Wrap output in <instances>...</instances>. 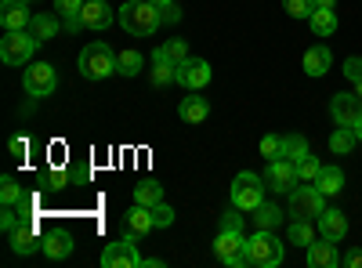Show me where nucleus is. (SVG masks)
Here are the masks:
<instances>
[{"mask_svg": "<svg viewBox=\"0 0 362 268\" xmlns=\"http://www.w3.org/2000/svg\"><path fill=\"white\" fill-rule=\"evenodd\" d=\"M116 18L131 37H153L160 29V22H163V11L153 4V0H127V4L116 11Z\"/></svg>", "mask_w": 362, "mask_h": 268, "instance_id": "obj_1", "label": "nucleus"}, {"mask_svg": "<svg viewBox=\"0 0 362 268\" xmlns=\"http://www.w3.org/2000/svg\"><path fill=\"white\" fill-rule=\"evenodd\" d=\"M243 254L257 268H279L283 257H286V247H283V240L272 228H254V235L243 240Z\"/></svg>", "mask_w": 362, "mask_h": 268, "instance_id": "obj_2", "label": "nucleus"}, {"mask_svg": "<svg viewBox=\"0 0 362 268\" xmlns=\"http://www.w3.org/2000/svg\"><path fill=\"white\" fill-rule=\"evenodd\" d=\"M116 62H119V51H112L102 40H90L80 47V76L83 80H109L116 73Z\"/></svg>", "mask_w": 362, "mask_h": 268, "instance_id": "obj_3", "label": "nucleus"}, {"mask_svg": "<svg viewBox=\"0 0 362 268\" xmlns=\"http://www.w3.org/2000/svg\"><path fill=\"white\" fill-rule=\"evenodd\" d=\"M37 47H40V40L29 29H8L4 40H0V58H4V66H29Z\"/></svg>", "mask_w": 362, "mask_h": 268, "instance_id": "obj_4", "label": "nucleus"}, {"mask_svg": "<svg viewBox=\"0 0 362 268\" xmlns=\"http://www.w3.org/2000/svg\"><path fill=\"white\" fill-rule=\"evenodd\" d=\"M264 177H257L254 170H243V174H235V182H232V206L235 211H247L254 214V206L264 203Z\"/></svg>", "mask_w": 362, "mask_h": 268, "instance_id": "obj_5", "label": "nucleus"}, {"mask_svg": "<svg viewBox=\"0 0 362 268\" xmlns=\"http://www.w3.org/2000/svg\"><path fill=\"white\" fill-rule=\"evenodd\" d=\"M326 211V196L315 182H297V189L290 192V218H319Z\"/></svg>", "mask_w": 362, "mask_h": 268, "instance_id": "obj_6", "label": "nucleus"}, {"mask_svg": "<svg viewBox=\"0 0 362 268\" xmlns=\"http://www.w3.org/2000/svg\"><path fill=\"white\" fill-rule=\"evenodd\" d=\"M102 264H105V268H141L145 257L138 254V235L127 232L124 240L109 243V247L102 250Z\"/></svg>", "mask_w": 362, "mask_h": 268, "instance_id": "obj_7", "label": "nucleus"}, {"mask_svg": "<svg viewBox=\"0 0 362 268\" xmlns=\"http://www.w3.org/2000/svg\"><path fill=\"white\" fill-rule=\"evenodd\" d=\"M22 87L29 98H47L54 87H58V73L51 62H29L25 73H22Z\"/></svg>", "mask_w": 362, "mask_h": 268, "instance_id": "obj_8", "label": "nucleus"}, {"mask_svg": "<svg viewBox=\"0 0 362 268\" xmlns=\"http://www.w3.org/2000/svg\"><path fill=\"white\" fill-rule=\"evenodd\" d=\"M243 240H247V232H218V240H214V257L228 268H247V254H243Z\"/></svg>", "mask_w": 362, "mask_h": 268, "instance_id": "obj_9", "label": "nucleus"}, {"mask_svg": "<svg viewBox=\"0 0 362 268\" xmlns=\"http://www.w3.org/2000/svg\"><path fill=\"white\" fill-rule=\"evenodd\" d=\"M297 182H300V177H297V163H290V160H268V170H264V185L272 189V192H293L297 189Z\"/></svg>", "mask_w": 362, "mask_h": 268, "instance_id": "obj_10", "label": "nucleus"}, {"mask_svg": "<svg viewBox=\"0 0 362 268\" xmlns=\"http://www.w3.org/2000/svg\"><path fill=\"white\" fill-rule=\"evenodd\" d=\"M174 83H181L185 91H203L210 83V62L206 58H185L174 73Z\"/></svg>", "mask_w": 362, "mask_h": 268, "instance_id": "obj_11", "label": "nucleus"}, {"mask_svg": "<svg viewBox=\"0 0 362 268\" xmlns=\"http://www.w3.org/2000/svg\"><path fill=\"white\" fill-rule=\"evenodd\" d=\"M329 116H334L337 127H355V120L362 116V98L351 91H337L334 98H329Z\"/></svg>", "mask_w": 362, "mask_h": 268, "instance_id": "obj_12", "label": "nucleus"}, {"mask_svg": "<svg viewBox=\"0 0 362 268\" xmlns=\"http://www.w3.org/2000/svg\"><path fill=\"white\" fill-rule=\"evenodd\" d=\"M8 243H11V254H18V257H29V254L44 250V240H40L33 221H18V228L8 232Z\"/></svg>", "mask_w": 362, "mask_h": 268, "instance_id": "obj_13", "label": "nucleus"}, {"mask_svg": "<svg viewBox=\"0 0 362 268\" xmlns=\"http://www.w3.org/2000/svg\"><path fill=\"white\" fill-rule=\"evenodd\" d=\"M305 261H308L312 268H337V264H341V250H337L334 240L319 235V240H312V243L305 247Z\"/></svg>", "mask_w": 362, "mask_h": 268, "instance_id": "obj_14", "label": "nucleus"}, {"mask_svg": "<svg viewBox=\"0 0 362 268\" xmlns=\"http://www.w3.org/2000/svg\"><path fill=\"white\" fill-rule=\"evenodd\" d=\"M29 22H33V11L25 8V0H4L0 4V25L8 29H29Z\"/></svg>", "mask_w": 362, "mask_h": 268, "instance_id": "obj_15", "label": "nucleus"}, {"mask_svg": "<svg viewBox=\"0 0 362 268\" xmlns=\"http://www.w3.org/2000/svg\"><path fill=\"white\" fill-rule=\"evenodd\" d=\"M112 8L105 4V0H87V4H83V11H80V22H83V29H95V33H98V29H109L112 25Z\"/></svg>", "mask_w": 362, "mask_h": 268, "instance_id": "obj_16", "label": "nucleus"}, {"mask_svg": "<svg viewBox=\"0 0 362 268\" xmlns=\"http://www.w3.org/2000/svg\"><path fill=\"white\" fill-rule=\"evenodd\" d=\"M315 221H319V235H326V240H334V243H341L348 235V218L341 211H334V206H326Z\"/></svg>", "mask_w": 362, "mask_h": 268, "instance_id": "obj_17", "label": "nucleus"}, {"mask_svg": "<svg viewBox=\"0 0 362 268\" xmlns=\"http://www.w3.org/2000/svg\"><path fill=\"white\" fill-rule=\"evenodd\" d=\"M177 116H181L185 124H203L206 116H210V102H206V98H199V95L192 91L189 98H181V105H177Z\"/></svg>", "mask_w": 362, "mask_h": 268, "instance_id": "obj_18", "label": "nucleus"}, {"mask_svg": "<svg viewBox=\"0 0 362 268\" xmlns=\"http://www.w3.org/2000/svg\"><path fill=\"white\" fill-rule=\"evenodd\" d=\"M40 254H47L51 261H66L69 254H73V235L69 232H51V235H44V250Z\"/></svg>", "mask_w": 362, "mask_h": 268, "instance_id": "obj_19", "label": "nucleus"}, {"mask_svg": "<svg viewBox=\"0 0 362 268\" xmlns=\"http://www.w3.org/2000/svg\"><path fill=\"white\" fill-rule=\"evenodd\" d=\"M329 66H334V54H329V47H308L305 51V73L308 76H326L329 73Z\"/></svg>", "mask_w": 362, "mask_h": 268, "instance_id": "obj_20", "label": "nucleus"}, {"mask_svg": "<svg viewBox=\"0 0 362 268\" xmlns=\"http://www.w3.org/2000/svg\"><path fill=\"white\" fill-rule=\"evenodd\" d=\"M308 22H312L315 37H334L337 33V8H315Z\"/></svg>", "mask_w": 362, "mask_h": 268, "instance_id": "obj_21", "label": "nucleus"}, {"mask_svg": "<svg viewBox=\"0 0 362 268\" xmlns=\"http://www.w3.org/2000/svg\"><path fill=\"white\" fill-rule=\"evenodd\" d=\"M156 225H153V206H141V203H134L131 211H127V232H134V235H145V232H153Z\"/></svg>", "mask_w": 362, "mask_h": 268, "instance_id": "obj_22", "label": "nucleus"}, {"mask_svg": "<svg viewBox=\"0 0 362 268\" xmlns=\"http://www.w3.org/2000/svg\"><path fill=\"white\" fill-rule=\"evenodd\" d=\"M312 240H319V235H315V228H312V221H308V218H290V228H286V243H293V247H308Z\"/></svg>", "mask_w": 362, "mask_h": 268, "instance_id": "obj_23", "label": "nucleus"}, {"mask_svg": "<svg viewBox=\"0 0 362 268\" xmlns=\"http://www.w3.org/2000/svg\"><path fill=\"white\" fill-rule=\"evenodd\" d=\"M87 0H54V15H62L66 18V29L69 33H80V11H83Z\"/></svg>", "mask_w": 362, "mask_h": 268, "instance_id": "obj_24", "label": "nucleus"}, {"mask_svg": "<svg viewBox=\"0 0 362 268\" xmlns=\"http://www.w3.org/2000/svg\"><path fill=\"white\" fill-rule=\"evenodd\" d=\"M58 29H62V25H58V15H33V22H29V33H33L40 44L44 40H54Z\"/></svg>", "mask_w": 362, "mask_h": 268, "instance_id": "obj_25", "label": "nucleus"}, {"mask_svg": "<svg viewBox=\"0 0 362 268\" xmlns=\"http://www.w3.org/2000/svg\"><path fill=\"white\" fill-rule=\"evenodd\" d=\"M315 185L322 189V196H337V192L344 189V174H341V167H322L319 177H315Z\"/></svg>", "mask_w": 362, "mask_h": 268, "instance_id": "obj_26", "label": "nucleus"}, {"mask_svg": "<svg viewBox=\"0 0 362 268\" xmlns=\"http://www.w3.org/2000/svg\"><path fill=\"white\" fill-rule=\"evenodd\" d=\"M141 66H145V58H141V51H138V47L119 51V62H116V73H119V76H138V73H141Z\"/></svg>", "mask_w": 362, "mask_h": 268, "instance_id": "obj_27", "label": "nucleus"}, {"mask_svg": "<svg viewBox=\"0 0 362 268\" xmlns=\"http://www.w3.org/2000/svg\"><path fill=\"white\" fill-rule=\"evenodd\" d=\"M308 156V138L305 134H283V160L297 163Z\"/></svg>", "mask_w": 362, "mask_h": 268, "instance_id": "obj_28", "label": "nucleus"}, {"mask_svg": "<svg viewBox=\"0 0 362 268\" xmlns=\"http://www.w3.org/2000/svg\"><path fill=\"white\" fill-rule=\"evenodd\" d=\"M283 221V211H279V206L276 203H261V206H254V228H276Z\"/></svg>", "mask_w": 362, "mask_h": 268, "instance_id": "obj_29", "label": "nucleus"}, {"mask_svg": "<svg viewBox=\"0 0 362 268\" xmlns=\"http://www.w3.org/2000/svg\"><path fill=\"white\" fill-rule=\"evenodd\" d=\"M22 199H25V192H22V185H18V177H15V174L0 177V203H4V206H18Z\"/></svg>", "mask_w": 362, "mask_h": 268, "instance_id": "obj_30", "label": "nucleus"}, {"mask_svg": "<svg viewBox=\"0 0 362 268\" xmlns=\"http://www.w3.org/2000/svg\"><path fill=\"white\" fill-rule=\"evenodd\" d=\"M153 58H167V62L181 66V62H185V58H192V54H189V44H185V40H167V44L156 47Z\"/></svg>", "mask_w": 362, "mask_h": 268, "instance_id": "obj_31", "label": "nucleus"}, {"mask_svg": "<svg viewBox=\"0 0 362 268\" xmlns=\"http://www.w3.org/2000/svg\"><path fill=\"white\" fill-rule=\"evenodd\" d=\"M355 131L351 127H337L334 134H329V153H334V156H348L351 153V148H355Z\"/></svg>", "mask_w": 362, "mask_h": 268, "instance_id": "obj_32", "label": "nucleus"}, {"mask_svg": "<svg viewBox=\"0 0 362 268\" xmlns=\"http://www.w3.org/2000/svg\"><path fill=\"white\" fill-rule=\"evenodd\" d=\"M163 199V185H156V182H141V185H134V203H141V206H156Z\"/></svg>", "mask_w": 362, "mask_h": 268, "instance_id": "obj_33", "label": "nucleus"}, {"mask_svg": "<svg viewBox=\"0 0 362 268\" xmlns=\"http://www.w3.org/2000/svg\"><path fill=\"white\" fill-rule=\"evenodd\" d=\"M174 73H177V66L174 62H167V58H153V87H167V83H174Z\"/></svg>", "mask_w": 362, "mask_h": 268, "instance_id": "obj_34", "label": "nucleus"}, {"mask_svg": "<svg viewBox=\"0 0 362 268\" xmlns=\"http://www.w3.org/2000/svg\"><path fill=\"white\" fill-rule=\"evenodd\" d=\"M261 156L264 160H283V134H264L261 138Z\"/></svg>", "mask_w": 362, "mask_h": 268, "instance_id": "obj_35", "label": "nucleus"}, {"mask_svg": "<svg viewBox=\"0 0 362 268\" xmlns=\"http://www.w3.org/2000/svg\"><path fill=\"white\" fill-rule=\"evenodd\" d=\"M319 170H322V163H319L312 153H308L305 160H297V177H300V182H315Z\"/></svg>", "mask_w": 362, "mask_h": 268, "instance_id": "obj_36", "label": "nucleus"}, {"mask_svg": "<svg viewBox=\"0 0 362 268\" xmlns=\"http://www.w3.org/2000/svg\"><path fill=\"white\" fill-rule=\"evenodd\" d=\"M283 8H286L290 18H312L315 0H283Z\"/></svg>", "mask_w": 362, "mask_h": 268, "instance_id": "obj_37", "label": "nucleus"}, {"mask_svg": "<svg viewBox=\"0 0 362 268\" xmlns=\"http://www.w3.org/2000/svg\"><path fill=\"white\" fill-rule=\"evenodd\" d=\"M153 225H156V228H167V225H174V211H170V206H167L163 199L153 206Z\"/></svg>", "mask_w": 362, "mask_h": 268, "instance_id": "obj_38", "label": "nucleus"}, {"mask_svg": "<svg viewBox=\"0 0 362 268\" xmlns=\"http://www.w3.org/2000/svg\"><path fill=\"white\" fill-rule=\"evenodd\" d=\"M221 228H225V232H247V221H243V214L225 211V214H221Z\"/></svg>", "mask_w": 362, "mask_h": 268, "instance_id": "obj_39", "label": "nucleus"}, {"mask_svg": "<svg viewBox=\"0 0 362 268\" xmlns=\"http://www.w3.org/2000/svg\"><path fill=\"white\" fill-rule=\"evenodd\" d=\"M8 148H11V156L22 160V156H29V138H25V134H15V138L8 141Z\"/></svg>", "mask_w": 362, "mask_h": 268, "instance_id": "obj_40", "label": "nucleus"}, {"mask_svg": "<svg viewBox=\"0 0 362 268\" xmlns=\"http://www.w3.org/2000/svg\"><path fill=\"white\" fill-rule=\"evenodd\" d=\"M344 76H348L351 83H358V80H362V58H355V54L348 58V62H344Z\"/></svg>", "mask_w": 362, "mask_h": 268, "instance_id": "obj_41", "label": "nucleus"}, {"mask_svg": "<svg viewBox=\"0 0 362 268\" xmlns=\"http://www.w3.org/2000/svg\"><path fill=\"white\" fill-rule=\"evenodd\" d=\"M341 264L344 268H362V247H351L348 254H341Z\"/></svg>", "mask_w": 362, "mask_h": 268, "instance_id": "obj_42", "label": "nucleus"}, {"mask_svg": "<svg viewBox=\"0 0 362 268\" xmlns=\"http://www.w3.org/2000/svg\"><path fill=\"white\" fill-rule=\"evenodd\" d=\"M44 185L54 189V192H62V189H66V174H62V170H51V174L44 177Z\"/></svg>", "mask_w": 362, "mask_h": 268, "instance_id": "obj_43", "label": "nucleus"}, {"mask_svg": "<svg viewBox=\"0 0 362 268\" xmlns=\"http://www.w3.org/2000/svg\"><path fill=\"white\" fill-rule=\"evenodd\" d=\"M0 228H4V232H15L18 228V214L11 211V206H4V214H0Z\"/></svg>", "mask_w": 362, "mask_h": 268, "instance_id": "obj_44", "label": "nucleus"}, {"mask_svg": "<svg viewBox=\"0 0 362 268\" xmlns=\"http://www.w3.org/2000/svg\"><path fill=\"white\" fill-rule=\"evenodd\" d=\"M160 11H163V22H170V25L181 22V8H177V4H167V8H160Z\"/></svg>", "mask_w": 362, "mask_h": 268, "instance_id": "obj_45", "label": "nucleus"}, {"mask_svg": "<svg viewBox=\"0 0 362 268\" xmlns=\"http://www.w3.org/2000/svg\"><path fill=\"white\" fill-rule=\"evenodd\" d=\"M315 8H337V0H315Z\"/></svg>", "mask_w": 362, "mask_h": 268, "instance_id": "obj_46", "label": "nucleus"}, {"mask_svg": "<svg viewBox=\"0 0 362 268\" xmlns=\"http://www.w3.org/2000/svg\"><path fill=\"white\" fill-rule=\"evenodd\" d=\"M351 131H355V138L362 141V116H358V120H355V127H351Z\"/></svg>", "mask_w": 362, "mask_h": 268, "instance_id": "obj_47", "label": "nucleus"}, {"mask_svg": "<svg viewBox=\"0 0 362 268\" xmlns=\"http://www.w3.org/2000/svg\"><path fill=\"white\" fill-rule=\"evenodd\" d=\"M153 4H156V8H167V4H174V0H153Z\"/></svg>", "mask_w": 362, "mask_h": 268, "instance_id": "obj_48", "label": "nucleus"}, {"mask_svg": "<svg viewBox=\"0 0 362 268\" xmlns=\"http://www.w3.org/2000/svg\"><path fill=\"white\" fill-rule=\"evenodd\" d=\"M25 4H33V0H25Z\"/></svg>", "mask_w": 362, "mask_h": 268, "instance_id": "obj_49", "label": "nucleus"}]
</instances>
